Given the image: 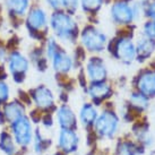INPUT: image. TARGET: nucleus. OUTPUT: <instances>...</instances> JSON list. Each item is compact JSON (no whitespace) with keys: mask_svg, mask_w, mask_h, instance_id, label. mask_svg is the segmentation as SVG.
Instances as JSON below:
<instances>
[{"mask_svg":"<svg viewBox=\"0 0 155 155\" xmlns=\"http://www.w3.org/2000/svg\"><path fill=\"white\" fill-rule=\"evenodd\" d=\"M7 67L15 83L23 84V82L25 81L26 74L30 69V60L22 52H19L18 50H13L8 56Z\"/></svg>","mask_w":155,"mask_h":155,"instance_id":"6","label":"nucleus"},{"mask_svg":"<svg viewBox=\"0 0 155 155\" xmlns=\"http://www.w3.org/2000/svg\"><path fill=\"white\" fill-rule=\"evenodd\" d=\"M27 107L19 99L9 100L7 103L0 108V125L7 128L16 120L27 116Z\"/></svg>","mask_w":155,"mask_h":155,"instance_id":"5","label":"nucleus"},{"mask_svg":"<svg viewBox=\"0 0 155 155\" xmlns=\"http://www.w3.org/2000/svg\"><path fill=\"white\" fill-rule=\"evenodd\" d=\"M76 5H77V0H66L65 7H68L69 9H75Z\"/></svg>","mask_w":155,"mask_h":155,"instance_id":"31","label":"nucleus"},{"mask_svg":"<svg viewBox=\"0 0 155 155\" xmlns=\"http://www.w3.org/2000/svg\"><path fill=\"white\" fill-rule=\"evenodd\" d=\"M79 146V136L75 129H59L57 138L58 151L66 155L74 154Z\"/></svg>","mask_w":155,"mask_h":155,"instance_id":"8","label":"nucleus"},{"mask_svg":"<svg viewBox=\"0 0 155 155\" xmlns=\"http://www.w3.org/2000/svg\"><path fill=\"white\" fill-rule=\"evenodd\" d=\"M144 32L145 34L148 36V39L154 40L155 39V22L151 21V22H147L144 26Z\"/></svg>","mask_w":155,"mask_h":155,"instance_id":"28","label":"nucleus"},{"mask_svg":"<svg viewBox=\"0 0 155 155\" xmlns=\"http://www.w3.org/2000/svg\"><path fill=\"white\" fill-rule=\"evenodd\" d=\"M86 74L91 83L104 82L108 77V70L103 60L99 57H92L87 61Z\"/></svg>","mask_w":155,"mask_h":155,"instance_id":"11","label":"nucleus"},{"mask_svg":"<svg viewBox=\"0 0 155 155\" xmlns=\"http://www.w3.org/2000/svg\"><path fill=\"white\" fill-rule=\"evenodd\" d=\"M88 95L93 101V104H100L103 101L110 97L112 91L108 83L105 82H96L91 83L88 86Z\"/></svg>","mask_w":155,"mask_h":155,"instance_id":"12","label":"nucleus"},{"mask_svg":"<svg viewBox=\"0 0 155 155\" xmlns=\"http://www.w3.org/2000/svg\"><path fill=\"white\" fill-rule=\"evenodd\" d=\"M130 102L133 104V107L135 109H138L139 111H143L145 110V108L148 104V101H147V97L145 95H143L142 93H134L130 97Z\"/></svg>","mask_w":155,"mask_h":155,"instance_id":"23","label":"nucleus"},{"mask_svg":"<svg viewBox=\"0 0 155 155\" xmlns=\"http://www.w3.org/2000/svg\"><path fill=\"white\" fill-rule=\"evenodd\" d=\"M147 15L155 22V1H153V2L148 6V8H147Z\"/></svg>","mask_w":155,"mask_h":155,"instance_id":"30","label":"nucleus"},{"mask_svg":"<svg viewBox=\"0 0 155 155\" xmlns=\"http://www.w3.org/2000/svg\"><path fill=\"white\" fill-rule=\"evenodd\" d=\"M31 97V103L35 110L40 111L41 113H47L56 111V99L52 91L45 85H39L31 90L28 93Z\"/></svg>","mask_w":155,"mask_h":155,"instance_id":"4","label":"nucleus"},{"mask_svg":"<svg viewBox=\"0 0 155 155\" xmlns=\"http://www.w3.org/2000/svg\"><path fill=\"white\" fill-rule=\"evenodd\" d=\"M28 0H7V6L16 15H23L26 12Z\"/></svg>","mask_w":155,"mask_h":155,"instance_id":"22","label":"nucleus"},{"mask_svg":"<svg viewBox=\"0 0 155 155\" xmlns=\"http://www.w3.org/2000/svg\"><path fill=\"white\" fill-rule=\"evenodd\" d=\"M51 27L58 39L65 42H71L78 33L77 25L69 15L64 12H56L51 16Z\"/></svg>","mask_w":155,"mask_h":155,"instance_id":"2","label":"nucleus"},{"mask_svg":"<svg viewBox=\"0 0 155 155\" xmlns=\"http://www.w3.org/2000/svg\"><path fill=\"white\" fill-rule=\"evenodd\" d=\"M117 155H139L138 146L130 142H120L117 144Z\"/></svg>","mask_w":155,"mask_h":155,"instance_id":"21","label":"nucleus"},{"mask_svg":"<svg viewBox=\"0 0 155 155\" xmlns=\"http://www.w3.org/2000/svg\"><path fill=\"white\" fill-rule=\"evenodd\" d=\"M26 26L28 30L33 33H39L47 26V15L41 9H33L31 10L27 19H26Z\"/></svg>","mask_w":155,"mask_h":155,"instance_id":"15","label":"nucleus"},{"mask_svg":"<svg viewBox=\"0 0 155 155\" xmlns=\"http://www.w3.org/2000/svg\"><path fill=\"white\" fill-rule=\"evenodd\" d=\"M51 61L54 71L57 74H60V75L69 73V70L73 68V60H71V58L62 49L58 50V52L51 58Z\"/></svg>","mask_w":155,"mask_h":155,"instance_id":"17","label":"nucleus"},{"mask_svg":"<svg viewBox=\"0 0 155 155\" xmlns=\"http://www.w3.org/2000/svg\"><path fill=\"white\" fill-rule=\"evenodd\" d=\"M7 128L9 129L12 136L15 139L21 153L25 154L26 152H28V150L32 146L35 129V126L31 121L30 117H23L15 122H13L12 125H9Z\"/></svg>","mask_w":155,"mask_h":155,"instance_id":"1","label":"nucleus"},{"mask_svg":"<svg viewBox=\"0 0 155 155\" xmlns=\"http://www.w3.org/2000/svg\"><path fill=\"white\" fill-rule=\"evenodd\" d=\"M99 116V111L93 103H84L79 110L77 119L85 128H93L94 122Z\"/></svg>","mask_w":155,"mask_h":155,"instance_id":"16","label":"nucleus"},{"mask_svg":"<svg viewBox=\"0 0 155 155\" xmlns=\"http://www.w3.org/2000/svg\"><path fill=\"white\" fill-rule=\"evenodd\" d=\"M48 2L52 8L56 9H60L66 6V0H48Z\"/></svg>","mask_w":155,"mask_h":155,"instance_id":"29","label":"nucleus"},{"mask_svg":"<svg viewBox=\"0 0 155 155\" xmlns=\"http://www.w3.org/2000/svg\"><path fill=\"white\" fill-rule=\"evenodd\" d=\"M137 86L139 93L145 96L155 95V74L151 71L143 73L137 79Z\"/></svg>","mask_w":155,"mask_h":155,"instance_id":"19","label":"nucleus"},{"mask_svg":"<svg viewBox=\"0 0 155 155\" xmlns=\"http://www.w3.org/2000/svg\"><path fill=\"white\" fill-rule=\"evenodd\" d=\"M111 13L113 19L118 23H121V24H127V23L131 22L134 18L133 8L129 7V5L122 2V1L116 2L113 5Z\"/></svg>","mask_w":155,"mask_h":155,"instance_id":"18","label":"nucleus"},{"mask_svg":"<svg viewBox=\"0 0 155 155\" xmlns=\"http://www.w3.org/2000/svg\"><path fill=\"white\" fill-rule=\"evenodd\" d=\"M81 2L85 12H96L102 6L103 0H81Z\"/></svg>","mask_w":155,"mask_h":155,"instance_id":"26","label":"nucleus"},{"mask_svg":"<svg viewBox=\"0 0 155 155\" xmlns=\"http://www.w3.org/2000/svg\"><path fill=\"white\" fill-rule=\"evenodd\" d=\"M83 47L91 52L102 51L107 43V36L93 26H87L81 35Z\"/></svg>","mask_w":155,"mask_h":155,"instance_id":"7","label":"nucleus"},{"mask_svg":"<svg viewBox=\"0 0 155 155\" xmlns=\"http://www.w3.org/2000/svg\"><path fill=\"white\" fill-rule=\"evenodd\" d=\"M0 151L5 155H19L21 153L17 144L8 128H2L0 131Z\"/></svg>","mask_w":155,"mask_h":155,"instance_id":"14","label":"nucleus"},{"mask_svg":"<svg viewBox=\"0 0 155 155\" xmlns=\"http://www.w3.org/2000/svg\"><path fill=\"white\" fill-rule=\"evenodd\" d=\"M60 49V47L58 45V43L56 42V40L54 39H50L48 41L47 43V47H45V54L48 56L49 59H51L52 57L56 54L58 50Z\"/></svg>","mask_w":155,"mask_h":155,"instance_id":"27","label":"nucleus"},{"mask_svg":"<svg viewBox=\"0 0 155 155\" xmlns=\"http://www.w3.org/2000/svg\"><path fill=\"white\" fill-rule=\"evenodd\" d=\"M119 129V117L113 110L105 109L99 113L93 126V130L100 138L111 139Z\"/></svg>","mask_w":155,"mask_h":155,"instance_id":"3","label":"nucleus"},{"mask_svg":"<svg viewBox=\"0 0 155 155\" xmlns=\"http://www.w3.org/2000/svg\"><path fill=\"white\" fill-rule=\"evenodd\" d=\"M155 43L154 40L152 39H143L138 42L136 47V57L139 59H146L152 54V52L154 51Z\"/></svg>","mask_w":155,"mask_h":155,"instance_id":"20","label":"nucleus"},{"mask_svg":"<svg viewBox=\"0 0 155 155\" xmlns=\"http://www.w3.org/2000/svg\"><path fill=\"white\" fill-rule=\"evenodd\" d=\"M44 155H66V154H64V153H61V152H59V151H56V152H51V153H45Z\"/></svg>","mask_w":155,"mask_h":155,"instance_id":"32","label":"nucleus"},{"mask_svg":"<svg viewBox=\"0 0 155 155\" xmlns=\"http://www.w3.org/2000/svg\"><path fill=\"white\" fill-rule=\"evenodd\" d=\"M54 117L52 112H47V113H42L41 120H40V127L42 129H51L52 127L54 126Z\"/></svg>","mask_w":155,"mask_h":155,"instance_id":"25","label":"nucleus"},{"mask_svg":"<svg viewBox=\"0 0 155 155\" xmlns=\"http://www.w3.org/2000/svg\"><path fill=\"white\" fill-rule=\"evenodd\" d=\"M10 100V87L2 78H0V108Z\"/></svg>","mask_w":155,"mask_h":155,"instance_id":"24","label":"nucleus"},{"mask_svg":"<svg viewBox=\"0 0 155 155\" xmlns=\"http://www.w3.org/2000/svg\"><path fill=\"white\" fill-rule=\"evenodd\" d=\"M51 145V139L43 133V129L40 126H36L34 129V137H33L32 146H31L33 153L35 155H44L49 152Z\"/></svg>","mask_w":155,"mask_h":155,"instance_id":"13","label":"nucleus"},{"mask_svg":"<svg viewBox=\"0 0 155 155\" xmlns=\"http://www.w3.org/2000/svg\"><path fill=\"white\" fill-rule=\"evenodd\" d=\"M54 120L60 129H77V116L68 104H61L56 109Z\"/></svg>","mask_w":155,"mask_h":155,"instance_id":"9","label":"nucleus"},{"mask_svg":"<svg viewBox=\"0 0 155 155\" xmlns=\"http://www.w3.org/2000/svg\"><path fill=\"white\" fill-rule=\"evenodd\" d=\"M111 51L114 56L124 61L126 64H129L136 57V48L134 43L127 38H120L114 42V47H112Z\"/></svg>","mask_w":155,"mask_h":155,"instance_id":"10","label":"nucleus"}]
</instances>
